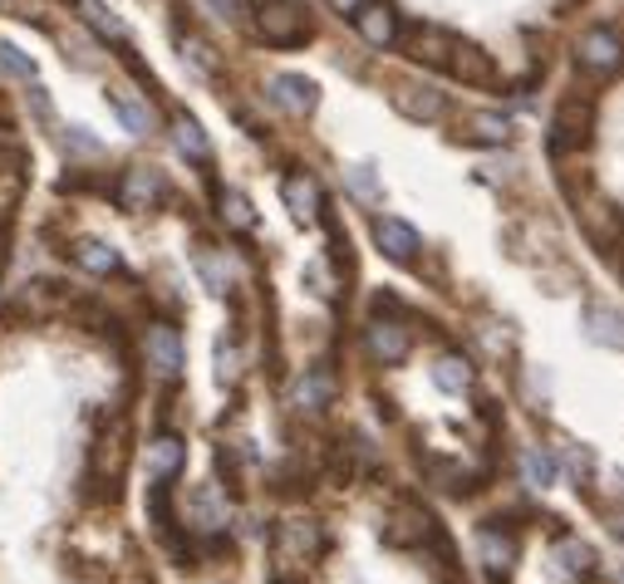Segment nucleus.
Masks as SVG:
<instances>
[{"mask_svg": "<svg viewBox=\"0 0 624 584\" xmlns=\"http://www.w3.org/2000/svg\"><path fill=\"white\" fill-rule=\"evenodd\" d=\"M355 30L369 50H389V44L399 40V10H393L389 0H365V10L355 16Z\"/></svg>", "mask_w": 624, "mask_h": 584, "instance_id": "9", "label": "nucleus"}, {"mask_svg": "<svg viewBox=\"0 0 624 584\" xmlns=\"http://www.w3.org/2000/svg\"><path fill=\"white\" fill-rule=\"evenodd\" d=\"M236 373H242V354H236V344H217V383H236Z\"/></svg>", "mask_w": 624, "mask_h": 584, "instance_id": "35", "label": "nucleus"}, {"mask_svg": "<svg viewBox=\"0 0 624 584\" xmlns=\"http://www.w3.org/2000/svg\"><path fill=\"white\" fill-rule=\"evenodd\" d=\"M595 137V109L585 99H561L555 109V129H551V153H575Z\"/></svg>", "mask_w": 624, "mask_h": 584, "instance_id": "3", "label": "nucleus"}, {"mask_svg": "<svg viewBox=\"0 0 624 584\" xmlns=\"http://www.w3.org/2000/svg\"><path fill=\"white\" fill-rule=\"evenodd\" d=\"M403 54L408 60H418V64H428V69H442L448 64V54H452V34L442 25H413L408 30V40H403Z\"/></svg>", "mask_w": 624, "mask_h": 584, "instance_id": "14", "label": "nucleus"}, {"mask_svg": "<svg viewBox=\"0 0 624 584\" xmlns=\"http://www.w3.org/2000/svg\"><path fill=\"white\" fill-rule=\"evenodd\" d=\"M79 6V20L99 34V40H113V44H129V25L104 6V0H74Z\"/></svg>", "mask_w": 624, "mask_h": 584, "instance_id": "20", "label": "nucleus"}, {"mask_svg": "<svg viewBox=\"0 0 624 584\" xmlns=\"http://www.w3.org/2000/svg\"><path fill=\"white\" fill-rule=\"evenodd\" d=\"M555 462L571 472V481H590V472H595V457H590V447H581V442H561V452H555Z\"/></svg>", "mask_w": 624, "mask_h": 584, "instance_id": "28", "label": "nucleus"}, {"mask_svg": "<svg viewBox=\"0 0 624 584\" xmlns=\"http://www.w3.org/2000/svg\"><path fill=\"white\" fill-rule=\"evenodd\" d=\"M173 143H177V153L192 157V163H207V157H212L207 133H202V123L192 119V113H177V119H173Z\"/></svg>", "mask_w": 624, "mask_h": 584, "instance_id": "22", "label": "nucleus"}, {"mask_svg": "<svg viewBox=\"0 0 624 584\" xmlns=\"http://www.w3.org/2000/svg\"><path fill=\"white\" fill-rule=\"evenodd\" d=\"M192 515H197V521H192L197 531H222V525H226V506H222V496L212 486L192 491Z\"/></svg>", "mask_w": 624, "mask_h": 584, "instance_id": "26", "label": "nucleus"}, {"mask_svg": "<svg viewBox=\"0 0 624 584\" xmlns=\"http://www.w3.org/2000/svg\"><path fill=\"white\" fill-rule=\"evenodd\" d=\"M183 462H187V447H183V438H173V432H163V438H153V442H147V472H153L157 481L177 477V472H183Z\"/></svg>", "mask_w": 624, "mask_h": 584, "instance_id": "18", "label": "nucleus"}, {"mask_svg": "<svg viewBox=\"0 0 624 584\" xmlns=\"http://www.w3.org/2000/svg\"><path fill=\"white\" fill-rule=\"evenodd\" d=\"M217 212L232 232H256V206H252V197H242V192H222Z\"/></svg>", "mask_w": 624, "mask_h": 584, "instance_id": "27", "label": "nucleus"}, {"mask_svg": "<svg viewBox=\"0 0 624 584\" xmlns=\"http://www.w3.org/2000/svg\"><path fill=\"white\" fill-rule=\"evenodd\" d=\"M345 177H349V192H355V197H365V202H379L383 197V182H379V172H374L369 163L345 167Z\"/></svg>", "mask_w": 624, "mask_h": 584, "instance_id": "30", "label": "nucleus"}, {"mask_svg": "<svg viewBox=\"0 0 624 584\" xmlns=\"http://www.w3.org/2000/svg\"><path fill=\"white\" fill-rule=\"evenodd\" d=\"M374 246L389 260H399V266H413L423 240H418V232L408 222H399V216H374Z\"/></svg>", "mask_w": 624, "mask_h": 584, "instance_id": "7", "label": "nucleus"}, {"mask_svg": "<svg viewBox=\"0 0 624 584\" xmlns=\"http://www.w3.org/2000/svg\"><path fill=\"white\" fill-rule=\"evenodd\" d=\"M109 109L119 113V123H123V129H129L133 137H147V133L157 129L153 109H147V103H143L139 94H133V89H123V84H113V89H109Z\"/></svg>", "mask_w": 624, "mask_h": 584, "instance_id": "16", "label": "nucleus"}, {"mask_svg": "<svg viewBox=\"0 0 624 584\" xmlns=\"http://www.w3.org/2000/svg\"><path fill=\"white\" fill-rule=\"evenodd\" d=\"M266 94L280 113H290V119H310V113L320 109V89H315V79H305V74H270Z\"/></svg>", "mask_w": 624, "mask_h": 584, "instance_id": "4", "label": "nucleus"}, {"mask_svg": "<svg viewBox=\"0 0 624 584\" xmlns=\"http://www.w3.org/2000/svg\"><path fill=\"white\" fill-rule=\"evenodd\" d=\"M620 275H624V260H620Z\"/></svg>", "mask_w": 624, "mask_h": 584, "instance_id": "42", "label": "nucleus"}, {"mask_svg": "<svg viewBox=\"0 0 624 584\" xmlns=\"http://www.w3.org/2000/svg\"><path fill=\"white\" fill-rule=\"evenodd\" d=\"M163 192H167V182L157 167H129L119 182V202L129 206V212H153V206L163 202Z\"/></svg>", "mask_w": 624, "mask_h": 584, "instance_id": "12", "label": "nucleus"}, {"mask_svg": "<svg viewBox=\"0 0 624 584\" xmlns=\"http://www.w3.org/2000/svg\"><path fill=\"white\" fill-rule=\"evenodd\" d=\"M365 354L374 363H403L408 359V329L399 319H374L365 329Z\"/></svg>", "mask_w": 624, "mask_h": 584, "instance_id": "13", "label": "nucleus"}, {"mask_svg": "<svg viewBox=\"0 0 624 584\" xmlns=\"http://www.w3.org/2000/svg\"><path fill=\"white\" fill-rule=\"evenodd\" d=\"M478 560L492 580H507L521 560V541L507 531V525H482L478 531Z\"/></svg>", "mask_w": 624, "mask_h": 584, "instance_id": "5", "label": "nucleus"}, {"mask_svg": "<svg viewBox=\"0 0 624 584\" xmlns=\"http://www.w3.org/2000/svg\"><path fill=\"white\" fill-rule=\"evenodd\" d=\"M64 143L79 147V153H99V143H94V137H89L84 129H70V133H64Z\"/></svg>", "mask_w": 624, "mask_h": 584, "instance_id": "39", "label": "nucleus"}, {"mask_svg": "<svg viewBox=\"0 0 624 584\" xmlns=\"http://www.w3.org/2000/svg\"><path fill=\"white\" fill-rule=\"evenodd\" d=\"M30 109H35L40 123H54V103H50V94H44V84H35V79H30Z\"/></svg>", "mask_w": 624, "mask_h": 584, "instance_id": "36", "label": "nucleus"}, {"mask_svg": "<svg viewBox=\"0 0 624 584\" xmlns=\"http://www.w3.org/2000/svg\"><path fill=\"white\" fill-rule=\"evenodd\" d=\"M575 64L595 79H615L624 69V40L615 30H585L575 40Z\"/></svg>", "mask_w": 624, "mask_h": 584, "instance_id": "2", "label": "nucleus"}, {"mask_svg": "<svg viewBox=\"0 0 624 584\" xmlns=\"http://www.w3.org/2000/svg\"><path fill=\"white\" fill-rule=\"evenodd\" d=\"M280 197H286L290 216H295L300 226H315V222H320V212H325V192H320V182H315L310 172H290V177L280 182Z\"/></svg>", "mask_w": 624, "mask_h": 584, "instance_id": "10", "label": "nucleus"}, {"mask_svg": "<svg viewBox=\"0 0 624 584\" xmlns=\"http://www.w3.org/2000/svg\"><path fill=\"white\" fill-rule=\"evenodd\" d=\"M305 275H310V290H315V295H335V285H330V270H325L320 260H315V266L305 270Z\"/></svg>", "mask_w": 624, "mask_h": 584, "instance_id": "37", "label": "nucleus"}, {"mask_svg": "<svg viewBox=\"0 0 624 584\" xmlns=\"http://www.w3.org/2000/svg\"><path fill=\"white\" fill-rule=\"evenodd\" d=\"M177 50H183V60L197 69V74H217V54H212L207 40H197V34H177Z\"/></svg>", "mask_w": 624, "mask_h": 584, "instance_id": "29", "label": "nucleus"}, {"mask_svg": "<svg viewBox=\"0 0 624 584\" xmlns=\"http://www.w3.org/2000/svg\"><path fill=\"white\" fill-rule=\"evenodd\" d=\"M325 6L335 10V16H345V20H355L359 10H365V0H325Z\"/></svg>", "mask_w": 624, "mask_h": 584, "instance_id": "40", "label": "nucleus"}, {"mask_svg": "<svg viewBox=\"0 0 624 584\" xmlns=\"http://www.w3.org/2000/svg\"><path fill=\"white\" fill-rule=\"evenodd\" d=\"M442 69H452L462 84H487V79H492V60H487L478 44H468V40H452V54H448V64Z\"/></svg>", "mask_w": 624, "mask_h": 584, "instance_id": "17", "label": "nucleus"}, {"mask_svg": "<svg viewBox=\"0 0 624 584\" xmlns=\"http://www.w3.org/2000/svg\"><path fill=\"white\" fill-rule=\"evenodd\" d=\"M143 359L157 378H177L183 373V339H177L173 325H147L143 335Z\"/></svg>", "mask_w": 624, "mask_h": 584, "instance_id": "6", "label": "nucleus"}, {"mask_svg": "<svg viewBox=\"0 0 624 584\" xmlns=\"http://www.w3.org/2000/svg\"><path fill=\"white\" fill-rule=\"evenodd\" d=\"M393 109H399L403 119H413V123H438L442 113H448V99H442V89L408 79V84L393 89Z\"/></svg>", "mask_w": 624, "mask_h": 584, "instance_id": "8", "label": "nucleus"}, {"mask_svg": "<svg viewBox=\"0 0 624 584\" xmlns=\"http://www.w3.org/2000/svg\"><path fill=\"white\" fill-rule=\"evenodd\" d=\"M74 260L84 270H94V275H113L123 266L119 260V250L109 246V240H94V236H84V240H74Z\"/></svg>", "mask_w": 624, "mask_h": 584, "instance_id": "23", "label": "nucleus"}, {"mask_svg": "<svg viewBox=\"0 0 624 584\" xmlns=\"http://www.w3.org/2000/svg\"><path fill=\"white\" fill-rule=\"evenodd\" d=\"M610 531H615L620 541H624V511H615V515H610Z\"/></svg>", "mask_w": 624, "mask_h": 584, "instance_id": "41", "label": "nucleus"}, {"mask_svg": "<svg viewBox=\"0 0 624 584\" xmlns=\"http://www.w3.org/2000/svg\"><path fill=\"white\" fill-rule=\"evenodd\" d=\"M320 545H325V535H320V525H315V521H286V525H280V550H286L290 560L320 555Z\"/></svg>", "mask_w": 624, "mask_h": 584, "instance_id": "21", "label": "nucleus"}, {"mask_svg": "<svg viewBox=\"0 0 624 584\" xmlns=\"http://www.w3.org/2000/svg\"><path fill=\"white\" fill-rule=\"evenodd\" d=\"M521 472H526L531 486H551V481H555V462L546 452H536V447H526V452H521Z\"/></svg>", "mask_w": 624, "mask_h": 584, "instance_id": "32", "label": "nucleus"}, {"mask_svg": "<svg viewBox=\"0 0 624 584\" xmlns=\"http://www.w3.org/2000/svg\"><path fill=\"white\" fill-rule=\"evenodd\" d=\"M383 535H389V545H408V550H413V545H423V541H438V525H433V515H428L423 506L403 501V506L389 515Z\"/></svg>", "mask_w": 624, "mask_h": 584, "instance_id": "11", "label": "nucleus"}, {"mask_svg": "<svg viewBox=\"0 0 624 584\" xmlns=\"http://www.w3.org/2000/svg\"><path fill=\"white\" fill-rule=\"evenodd\" d=\"M0 69H6L10 79H25V84L35 79V60H30V54H20L10 40H0Z\"/></svg>", "mask_w": 624, "mask_h": 584, "instance_id": "33", "label": "nucleus"}, {"mask_svg": "<svg viewBox=\"0 0 624 584\" xmlns=\"http://www.w3.org/2000/svg\"><path fill=\"white\" fill-rule=\"evenodd\" d=\"M472 137H478V143H512V123L502 119V113H478V119H472Z\"/></svg>", "mask_w": 624, "mask_h": 584, "instance_id": "31", "label": "nucleus"}, {"mask_svg": "<svg viewBox=\"0 0 624 584\" xmlns=\"http://www.w3.org/2000/svg\"><path fill=\"white\" fill-rule=\"evenodd\" d=\"M585 335L605 349H624V315L615 305H590L585 309Z\"/></svg>", "mask_w": 624, "mask_h": 584, "instance_id": "19", "label": "nucleus"}, {"mask_svg": "<svg viewBox=\"0 0 624 584\" xmlns=\"http://www.w3.org/2000/svg\"><path fill=\"white\" fill-rule=\"evenodd\" d=\"M197 275L207 280L212 295H226V260L212 256V250H197Z\"/></svg>", "mask_w": 624, "mask_h": 584, "instance_id": "34", "label": "nucleus"}, {"mask_svg": "<svg viewBox=\"0 0 624 584\" xmlns=\"http://www.w3.org/2000/svg\"><path fill=\"white\" fill-rule=\"evenodd\" d=\"M335 373L330 369H305L300 378H295V388H290V403L300 408V412H325L335 403Z\"/></svg>", "mask_w": 624, "mask_h": 584, "instance_id": "15", "label": "nucleus"}, {"mask_svg": "<svg viewBox=\"0 0 624 584\" xmlns=\"http://www.w3.org/2000/svg\"><path fill=\"white\" fill-rule=\"evenodd\" d=\"M256 34L276 50H290V44L310 40V16H305L300 0H260L256 6Z\"/></svg>", "mask_w": 624, "mask_h": 584, "instance_id": "1", "label": "nucleus"}, {"mask_svg": "<svg viewBox=\"0 0 624 584\" xmlns=\"http://www.w3.org/2000/svg\"><path fill=\"white\" fill-rule=\"evenodd\" d=\"M433 383L442 388V393H468L472 388V363L462 359V354H442V359L433 363Z\"/></svg>", "mask_w": 624, "mask_h": 584, "instance_id": "24", "label": "nucleus"}, {"mask_svg": "<svg viewBox=\"0 0 624 584\" xmlns=\"http://www.w3.org/2000/svg\"><path fill=\"white\" fill-rule=\"evenodd\" d=\"M212 10H217V20H226V25H242V6L236 0H207Z\"/></svg>", "mask_w": 624, "mask_h": 584, "instance_id": "38", "label": "nucleus"}, {"mask_svg": "<svg viewBox=\"0 0 624 584\" xmlns=\"http://www.w3.org/2000/svg\"><path fill=\"white\" fill-rule=\"evenodd\" d=\"M555 560H561V570L571 580H581L595 570V550H590L585 541H575V535H561V541H555Z\"/></svg>", "mask_w": 624, "mask_h": 584, "instance_id": "25", "label": "nucleus"}]
</instances>
